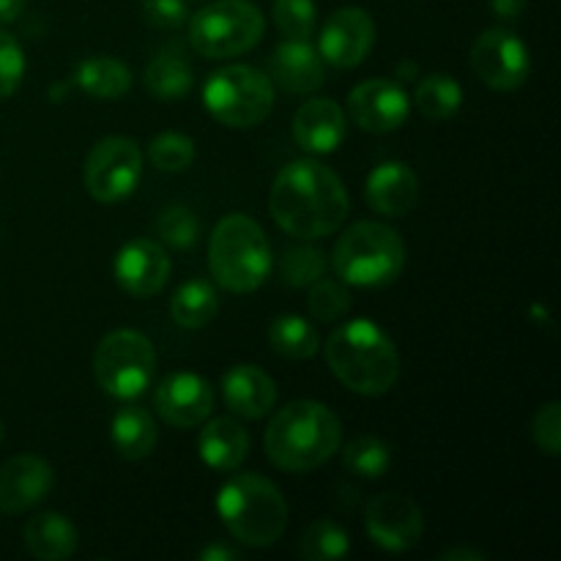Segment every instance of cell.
Instances as JSON below:
<instances>
[{
	"mask_svg": "<svg viewBox=\"0 0 561 561\" xmlns=\"http://www.w3.org/2000/svg\"><path fill=\"white\" fill-rule=\"evenodd\" d=\"M348 190L332 168L318 159L285 164L272 184L268 211L294 239L316 241L337 233L348 217Z\"/></svg>",
	"mask_w": 561,
	"mask_h": 561,
	"instance_id": "cell-1",
	"label": "cell"
},
{
	"mask_svg": "<svg viewBox=\"0 0 561 561\" xmlns=\"http://www.w3.org/2000/svg\"><path fill=\"white\" fill-rule=\"evenodd\" d=\"M343 422L318 400H294L272 416L263 436L266 458L288 474H307L340 453Z\"/></svg>",
	"mask_w": 561,
	"mask_h": 561,
	"instance_id": "cell-2",
	"label": "cell"
},
{
	"mask_svg": "<svg viewBox=\"0 0 561 561\" xmlns=\"http://www.w3.org/2000/svg\"><path fill=\"white\" fill-rule=\"evenodd\" d=\"M323 354L334 378L365 398H381L400 378L398 345L370 318H354L334 329Z\"/></svg>",
	"mask_w": 561,
	"mask_h": 561,
	"instance_id": "cell-3",
	"label": "cell"
},
{
	"mask_svg": "<svg viewBox=\"0 0 561 561\" xmlns=\"http://www.w3.org/2000/svg\"><path fill=\"white\" fill-rule=\"evenodd\" d=\"M208 268L219 288L230 294H252L274 268L268 236L247 214H228L219 219L208 241Z\"/></svg>",
	"mask_w": 561,
	"mask_h": 561,
	"instance_id": "cell-4",
	"label": "cell"
},
{
	"mask_svg": "<svg viewBox=\"0 0 561 561\" xmlns=\"http://www.w3.org/2000/svg\"><path fill=\"white\" fill-rule=\"evenodd\" d=\"M217 513L233 540L250 548L274 546L288 526L283 493L261 474L230 477L217 493Z\"/></svg>",
	"mask_w": 561,
	"mask_h": 561,
	"instance_id": "cell-5",
	"label": "cell"
},
{
	"mask_svg": "<svg viewBox=\"0 0 561 561\" xmlns=\"http://www.w3.org/2000/svg\"><path fill=\"white\" fill-rule=\"evenodd\" d=\"M332 268L354 288H387L405 268V241L383 222H356L337 239Z\"/></svg>",
	"mask_w": 561,
	"mask_h": 561,
	"instance_id": "cell-6",
	"label": "cell"
},
{
	"mask_svg": "<svg viewBox=\"0 0 561 561\" xmlns=\"http://www.w3.org/2000/svg\"><path fill=\"white\" fill-rule=\"evenodd\" d=\"M203 107L230 129L261 126L274 110V82L261 69L230 64L211 71L203 85Z\"/></svg>",
	"mask_w": 561,
	"mask_h": 561,
	"instance_id": "cell-7",
	"label": "cell"
},
{
	"mask_svg": "<svg viewBox=\"0 0 561 561\" xmlns=\"http://www.w3.org/2000/svg\"><path fill=\"white\" fill-rule=\"evenodd\" d=\"M266 33V20L252 0H214L190 20V44L211 60L250 53Z\"/></svg>",
	"mask_w": 561,
	"mask_h": 561,
	"instance_id": "cell-8",
	"label": "cell"
},
{
	"mask_svg": "<svg viewBox=\"0 0 561 561\" xmlns=\"http://www.w3.org/2000/svg\"><path fill=\"white\" fill-rule=\"evenodd\" d=\"M157 373L153 343L137 329H115L93 354V376L102 392L115 400H135L151 387Z\"/></svg>",
	"mask_w": 561,
	"mask_h": 561,
	"instance_id": "cell-9",
	"label": "cell"
},
{
	"mask_svg": "<svg viewBox=\"0 0 561 561\" xmlns=\"http://www.w3.org/2000/svg\"><path fill=\"white\" fill-rule=\"evenodd\" d=\"M142 179V148L131 137L110 135L85 159V190L99 203H121Z\"/></svg>",
	"mask_w": 561,
	"mask_h": 561,
	"instance_id": "cell-10",
	"label": "cell"
},
{
	"mask_svg": "<svg viewBox=\"0 0 561 561\" xmlns=\"http://www.w3.org/2000/svg\"><path fill=\"white\" fill-rule=\"evenodd\" d=\"M471 69L493 91H518L531 75L529 49L510 27H488L471 44Z\"/></svg>",
	"mask_w": 561,
	"mask_h": 561,
	"instance_id": "cell-11",
	"label": "cell"
},
{
	"mask_svg": "<svg viewBox=\"0 0 561 561\" xmlns=\"http://www.w3.org/2000/svg\"><path fill=\"white\" fill-rule=\"evenodd\" d=\"M365 529L381 551L405 553L422 540L425 518L414 499L403 496V493H381L367 504Z\"/></svg>",
	"mask_w": 561,
	"mask_h": 561,
	"instance_id": "cell-12",
	"label": "cell"
},
{
	"mask_svg": "<svg viewBox=\"0 0 561 561\" xmlns=\"http://www.w3.org/2000/svg\"><path fill=\"white\" fill-rule=\"evenodd\" d=\"M348 115L362 131L389 135V131H398L409 121V93L398 80L373 77V80L359 82L348 93Z\"/></svg>",
	"mask_w": 561,
	"mask_h": 561,
	"instance_id": "cell-13",
	"label": "cell"
},
{
	"mask_svg": "<svg viewBox=\"0 0 561 561\" xmlns=\"http://www.w3.org/2000/svg\"><path fill=\"white\" fill-rule=\"evenodd\" d=\"M376 44V22L365 9H337L321 27L318 53L334 69H356Z\"/></svg>",
	"mask_w": 561,
	"mask_h": 561,
	"instance_id": "cell-14",
	"label": "cell"
},
{
	"mask_svg": "<svg viewBox=\"0 0 561 561\" xmlns=\"http://www.w3.org/2000/svg\"><path fill=\"white\" fill-rule=\"evenodd\" d=\"M153 409L168 425L181 431L197 427L211 416L214 389L197 373H173L153 392Z\"/></svg>",
	"mask_w": 561,
	"mask_h": 561,
	"instance_id": "cell-15",
	"label": "cell"
},
{
	"mask_svg": "<svg viewBox=\"0 0 561 561\" xmlns=\"http://www.w3.org/2000/svg\"><path fill=\"white\" fill-rule=\"evenodd\" d=\"M170 255L159 241L131 239L115 255L113 274L121 290L137 299L157 296L168 285L170 277Z\"/></svg>",
	"mask_w": 561,
	"mask_h": 561,
	"instance_id": "cell-16",
	"label": "cell"
},
{
	"mask_svg": "<svg viewBox=\"0 0 561 561\" xmlns=\"http://www.w3.org/2000/svg\"><path fill=\"white\" fill-rule=\"evenodd\" d=\"M55 471L38 455H16L0 466V513L16 515L36 507L49 496Z\"/></svg>",
	"mask_w": 561,
	"mask_h": 561,
	"instance_id": "cell-17",
	"label": "cell"
},
{
	"mask_svg": "<svg viewBox=\"0 0 561 561\" xmlns=\"http://www.w3.org/2000/svg\"><path fill=\"white\" fill-rule=\"evenodd\" d=\"M348 131V118L334 99H310L294 115V140L301 151L327 157L340 148Z\"/></svg>",
	"mask_w": 561,
	"mask_h": 561,
	"instance_id": "cell-18",
	"label": "cell"
},
{
	"mask_svg": "<svg viewBox=\"0 0 561 561\" xmlns=\"http://www.w3.org/2000/svg\"><path fill=\"white\" fill-rule=\"evenodd\" d=\"M268 80L288 93H312L327 82V66L310 38H285L268 58Z\"/></svg>",
	"mask_w": 561,
	"mask_h": 561,
	"instance_id": "cell-19",
	"label": "cell"
},
{
	"mask_svg": "<svg viewBox=\"0 0 561 561\" xmlns=\"http://www.w3.org/2000/svg\"><path fill=\"white\" fill-rule=\"evenodd\" d=\"M365 201L381 217H405L420 201V179L405 162H381L365 181Z\"/></svg>",
	"mask_w": 561,
	"mask_h": 561,
	"instance_id": "cell-20",
	"label": "cell"
},
{
	"mask_svg": "<svg viewBox=\"0 0 561 561\" xmlns=\"http://www.w3.org/2000/svg\"><path fill=\"white\" fill-rule=\"evenodd\" d=\"M225 405L239 420H263L277 403V383L255 365H236L222 378Z\"/></svg>",
	"mask_w": 561,
	"mask_h": 561,
	"instance_id": "cell-21",
	"label": "cell"
},
{
	"mask_svg": "<svg viewBox=\"0 0 561 561\" xmlns=\"http://www.w3.org/2000/svg\"><path fill=\"white\" fill-rule=\"evenodd\" d=\"M201 460L214 471H236L250 455V433L233 416H208L197 436Z\"/></svg>",
	"mask_w": 561,
	"mask_h": 561,
	"instance_id": "cell-22",
	"label": "cell"
},
{
	"mask_svg": "<svg viewBox=\"0 0 561 561\" xmlns=\"http://www.w3.org/2000/svg\"><path fill=\"white\" fill-rule=\"evenodd\" d=\"M77 535L75 524L60 513H42L25 524V548L38 561H66L75 557Z\"/></svg>",
	"mask_w": 561,
	"mask_h": 561,
	"instance_id": "cell-23",
	"label": "cell"
},
{
	"mask_svg": "<svg viewBox=\"0 0 561 561\" xmlns=\"http://www.w3.org/2000/svg\"><path fill=\"white\" fill-rule=\"evenodd\" d=\"M115 453L124 460H146L157 449L159 431L153 416L142 405H124L115 411L113 425H110Z\"/></svg>",
	"mask_w": 561,
	"mask_h": 561,
	"instance_id": "cell-24",
	"label": "cell"
},
{
	"mask_svg": "<svg viewBox=\"0 0 561 561\" xmlns=\"http://www.w3.org/2000/svg\"><path fill=\"white\" fill-rule=\"evenodd\" d=\"M75 82L93 99L115 102L131 88V71L124 60L113 55H88L75 69Z\"/></svg>",
	"mask_w": 561,
	"mask_h": 561,
	"instance_id": "cell-25",
	"label": "cell"
},
{
	"mask_svg": "<svg viewBox=\"0 0 561 561\" xmlns=\"http://www.w3.org/2000/svg\"><path fill=\"white\" fill-rule=\"evenodd\" d=\"M142 80H146V88L151 96L162 99V102H175V99H184L192 91L195 71H192L190 60L184 58L181 49L168 47L146 66V77Z\"/></svg>",
	"mask_w": 561,
	"mask_h": 561,
	"instance_id": "cell-26",
	"label": "cell"
},
{
	"mask_svg": "<svg viewBox=\"0 0 561 561\" xmlns=\"http://www.w3.org/2000/svg\"><path fill=\"white\" fill-rule=\"evenodd\" d=\"M268 345L277 351L279 356L294 362L312 359L321 348V337H318L316 323L307 321L301 316H279L274 318L268 327Z\"/></svg>",
	"mask_w": 561,
	"mask_h": 561,
	"instance_id": "cell-27",
	"label": "cell"
},
{
	"mask_svg": "<svg viewBox=\"0 0 561 561\" xmlns=\"http://www.w3.org/2000/svg\"><path fill=\"white\" fill-rule=\"evenodd\" d=\"M219 310L217 290L203 279L184 283L170 299V316L181 329H203L214 321Z\"/></svg>",
	"mask_w": 561,
	"mask_h": 561,
	"instance_id": "cell-28",
	"label": "cell"
},
{
	"mask_svg": "<svg viewBox=\"0 0 561 561\" xmlns=\"http://www.w3.org/2000/svg\"><path fill=\"white\" fill-rule=\"evenodd\" d=\"M414 104L427 121H449L463 107V88L449 75L422 77L414 91Z\"/></svg>",
	"mask_w": 561,
	"mask_h": 561,
	"instance_id": "cell-29",
	"label": "cell"
},
{
	"mask_svg": "<svg viewBox=\"0 0 561 561\" xmlns=\"http://www.w3.org/2000/svg\"><path fill=\"white\" fill-rule=\"evenodd\" d=\"M351 551V537L337 520H312L299 540V557L307 561H337Z\"/></svg>",
	"mask_w": 561,
	"mask_h": 561,
	"instance_id": "cell-30",
	"label": "cell"
},
{
	"mask_svg": "<svg viewBox=\"0 0 561 561\" xmlns=\"http://www.w3.org/2000/svg\"><path fill=\"white\" fill-rule=\"evenodd\" d=\"M343 463L351 474L362 480H381L392 469V447L376 436L354 438L343 449Z\"/></svg>",
	"mask_w": 561,
	"mask_h": 561,
	"instance_id": "cell-31",
	"label": "cell"
},
{
	"mask_svg": "<svg viewBox=\"0 0 561 561\" xmlns=\"http://www.w3.org/2000/svg\"><path fill=\"white\" fill-rule=\"evenodd\" d=\"M323 274H327V257H323V252L318 247H285L283 255H279V277L290 288H310Z\"/></svg>",
	"mask_w": 561,
	"mask_h": 561,
	"instance_id": "cell-32",
	"label": "cell"
},
{
	"mask_svg": "<svg viewBox=\"0 0 561 561\" xmlns=\"http://www.w3.org/2000/svg\"><path fill=\"white\" fill-rule=\"evenodd\" d=\"M148 159L162 173H184L195 162V140L181 131H162L148 146Z\"/></svg>",
	"mask_w": 561,
	"mask_h": 561,
	"instance_id": "cell-33",
	"label": "cell"
},
{
	"mask_svg": "<svg viewBox=\"0 0 561 561\" xmlns=\"http://www.w3.org/2000/svg\"><path fill=\"white\" fill-rule=\"evenodd\" d=\"M307 305L316 321L321 323H337L340 318L348 316L351 310V294L348 285L343 279H329L323 274L321 279L310 285V296H307Z\"/></svg>",
	"mask_w": 561,
	"mask_h": 561,
	"instance_id": "cell-34",
	"label": "cell"
},
{
	"mask_svg": "<svg viewBox=\"0 0 561 561\" xmlns=\"http://www.w3.org/2000/svg\"><path fill=\"white\" fill-rule=\"evenodd\" d=\"M274 22L285 38H307L316 33L318 11L312 0H274Z\"/></svg>",
	"mask_w": 561,
	"mask_h": 561,
	"instance_id": "cell-35",
	"label": "cell"
},
{
	"mask_svg": "<svg viewBox=\"0 0 561 561\" xmlns=\"http://www.w3.org/2000/svg\"><path fill=\"white\" fill-rule=\"evenodd\" d=\"M157 230L164 244L173 247V250H186V247L197 244L201 222H197V217L186 206H170L157 219Z\"/></svg>",
	"mask_w": 561,
	"mask_h": 561,
	"instance_id": "cell-36",
	"label": "cell"
},
{
	"mask_svg": "<svg viewBox=\"0 0 561 561\" xmlns=\"http://www.w3.org/2000/svg\"><path fill=\"white\" fill-rule=\"evenodd\" d=\"M531 442L540 453L548 458H559L561 453V403L551 400V403L540 405L531 420Z\"/></svg>",
	"mask_w": 561,
	"mask_h": 561,
	"instance_id": "cell-37",
	"label": "cell"
},
{
	"mask_svg": "<svg viewBox=\"0 0 561 561\" xmlns=\"http://www.w3.org/2000/svg\"><path fill=\"white\" fill-rule=\"evenodd\" d=\"M25 77V53L11 33L0 31V99H9L20 91Z\"/></svg>",
	"mask_w": 561,
	"mask_h": 561,
	"instance_id": "cell-38",
	"label": "cell"
},
{
	"mask_svg": "<svg viewBox=\"0 0 561 561\" xmlns=\"http://www.w3.org/2000/svg\"><path fill=\"white\" fill-rule=\"evenodd\" d=\"M140 5L142 16L153 27H164V31H173V27L184 25L190 20V3L186 0H140Z\"/></svg>",
	"mask_w": 561,
	"mask_h": 561,
	"instance_id": "cell-39",
	"label": "cell"
},
{
	"mask_svg": "<svg viewBox=\"0 0 561 561\" xmlns=\"http://www.w3.org/2000/svg\"><path fill=\"white\" fill-rule=\"evenodd\" d=\"M529 0H491V11L504 22H515L526 11Z\"/></svg>",
	"mask_w": 561,
	"mask_h": 561,
	"instance_id": "cell-40",
	"label": "cell"
},
{
	"mask_svg": "<svg viewBox=\"0 0 561 561\" xmlns=\"http://www.w3.org/2000/svg\"><path fill=\"white\" fill-rule=\"evenodd\" d=\"M203 561H239L241 553L233 551V548H225V546H208L201 551Z\"/></svg>",
	"mask_w": 561,
	"mask_h": 561,
	"instance_id": "cell-41",
	"label": "cell"
},
{
	"mask_svg": "<svg viewBox=\"0 0 561 561\" xmlns=\"http://www.w3.org/2000/svg\"><path fill=\"white\" fill-rule=\"evenodd\" d=\"M22 11H25V0H0V25L20 20Z\"/></svg>",
	"mask_w": 561,
	"mask_h": 561,
	"instance_id": "cell-42",
	"label": "cell"
},
{
	"mask_svg": "<svg viewBox=\"0 0 561 561\" xmlns=\"http://www.w3.org/2000/svg\"><path fill=\"white\" fill-rule=\"evenodd\" d=\"M442 561H485V553L474 551V548H449L442 553Z\"/></svg>",
	"mask_w": 561,
	"mask_h": 561,
	"instance_id": "cell-43",
	"label": "cell"
},
{
	"mask_svg": "<svg viewBox=\"0 0 561 561\" xmlns=\"http://www.w3.org/2000/svg\"><path fill=\"white\" fill-rule=\"evenodd\" d=\"M394 80H398L400 85L411 80H420V66H416V60L405 58L403 64H398V69H394Z\"/></svg>",
	"mask_w": 561,
	"mask_h": 561,
	"instance_id": "cell-44",
	"label": "cell"
},
{
	"mask_svg": "<svg viewBox=\"0 0 561 561\" xmlns=\"http://www.w3.org/2000/svg\"><path fill=\"white\" fill-rule=\"evenodd\" d=\"M0 438H3V425H0Z\"/></svg>",
	"mask_w": 561,
	"mask_h": 561,
	"instance_id": "cell-45",
	"label": "cell"
},
{
	"mask_svg": "<svg viewBox=\"0 0 561 561\" xmlns=\"http://www.w3.org/2000/svg\"><path fill=\"white\" fill-rule=\"evenodd\" d=\"M186 3H197V0H186Z\"/></svg>",
	"mask_w": 561,
	"mask_h": 561,
	"instance_id": "cell-46",
	"label": "cell"
}]
</instances>
